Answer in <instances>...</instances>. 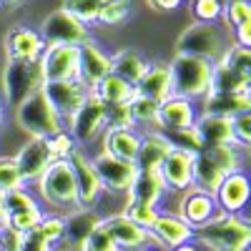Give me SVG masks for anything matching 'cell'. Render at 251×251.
I'll return each mask as SVG.
<instances>
[{
    "mask_svg": "<svg viewBox=\"0 0 251 251\" xmlns=\"http://www.w3.org/2000/svg\"><path fill=\"white\" fill-rule=\"evenodd\" d=\"M169 194L166 186L158 176V171H151V174H136L131 188H128V201H138V203H149V206H161L163 196Z\"/></svg>",
    "mask_w": 251,
    "mask_h": 251,
    "instance_id": "29",
    "label": "cell"
},
{
    "mask_svg": "<svg viewBox=\"0 0 251 251\" xmlns=\"http://www.w3.org/2000/svg\"><path fill=\"white\" fill-rule=\"evenodd\" d=\"M43 216H46V208L40 203H35V206L25 208V211L0 221V228H13V231H18V234H28V231H33V228H38V224H40Z\"/></svg>",
    "mask_w": 251,
    "mask_h": 251,
    "instance_id": "38",
    "label": "cell"
},
{
    "mask_svg": "<svg viewBox=\"0 0 251 251\" xmlns=\"http://www.w3.org/2000/svg\"><path fill=\"white\" fill-rule=\"evenodd\" d=\"M174 55H191L208 63H216L226 50V38L219 23H188L174 43Z\"/></svg>",
    "mask_w": 251,
    "mask_h": 251,
    "instance_id": "4",
    "label": "cell"
},
{
    "mask_svg": "<svg viewBox=\"0 0 251 251\" xmlns=\"http://www.w3.org/2000/svg\"><path fill=\"white\" fill-rule=\"evenodd\" d=\"M158 136L166 141L171 151H181V153H188V156H196L203 151V143L196 133V128H156Z\"/></svg>",
    "mask_w": 251,
    "mask_h": 251,
    "instance_id": "32",
    "label": "cell"
},
{
    "mask_svg": "<svg viewBox=\"0 0 251 251\" xmlns=\"http://www.w3.org/2000/svg\"><path fill=\"white\" fill-rule=\"evenodd\" d=\"M35 203H40V201L35 199V194L30 191L28 186L25 188H15V191H5L3 194V216H0V221H5V219H10V216H15L20 211H25V208H30Z\"/></svg>",
    "mask_w": 251,
    "mask_h": 251,
    "instance_id": "37",
    "label": "cell"
},
{
    "mask_svg": "<svg viewBox=\"0 0 251 251\" xmlns=\"http://www.w3.org/2000/svg\"><path fill=\"white\" fill-rule=\"evenodd\" d=\"M38 33H40V38H43L46 48L48 46H75L78 48V46L88 43V40L93 38L88 25H83L78 18H73L71 13H66L63 8L50 10L43 18Z\"/></svg>",
    "mask_w": 251,
    "mask_h": 251,
    "instance_id": "8",
    "label": "cell"
},
{
    "mask_svg": "<svg viewBox=\"0 0 251 251\" xmlns=\"http://www.w3.org/2000/svg\"><path fill=\"white\" fill-rule=\"evenodd\" d=\"M231 133H234V146L246 151L251 146V111L231 118Z\"/></svg>",
    "mask_w": 251,
    "mask_h": 251,
    "instance_id": "47",
    "label": "cell"
},
{
    "mask_svg": "<svg viewBox=\"0 0 251 251\" xmlns=\"http://www.w3.org/2000/svg\"><path fill=\"white\" fill-rule=\"evenodd\" d=\"M199 103L186 100L178 96H169L158 103L156 128H191L199 118Z\"/></svg>",
    "mask_w": 251,
    "mask_h": 251,
    "instance_id": "19",
    "label": "cell"
},
{
    "mask_svg": "<svg viewBox=\"0 0 251 251\" xmlns=\"http://www.w3.org/2000/svg\"><path fill=\"white\" fill-rule=\"evenodd\" d=\"M38 234L43 236L53 249L60 246L63 244V236H66V216H63V214H48L46 211V216L40 219V224H38Z\"/></svg>",
    "mask_w": 251,
    "mask_h": 251,
    "instance_id": "43",
    "label": "cell"
},
{
    "mask_svg": "<svg viewBox=\"0 0 251 251\" xmlns=\"http://www.w3.org/2000/svg\"><path fill=\"white\" fill-rule=\"evenodd\" d=\"M48 143H50V151H53L55 161H68V156H71L73 149H75V143H73V138L68 136V131L55 133L53 138H48Z\"/></svg>",
    "mask_w": 251,
    "mask_h": 251,
    "instance_id": "49",
    "label": "cell"
},
{
    "mask_svg": "<svg viewBox=\"0 0 251 251\" xmlns=\"http://www.w3.org/2000/svg\"><path fill=\"white\" fill-rule=\"evenodd\" d=\"M219 66L234 71V73H241V75H249L251 78V48H241V46H226L224 55L216 60Z\"/></svg>",
    "mask_w": 251,
    "mask_h": 251,
    "instance_id": "40",
    "label": "cell"
},
{
    "mask_svg": "<svg viewBox=\"0 0 251 251\" xmlns=\"http://www.w3.org/2000/svg\"><path fill=\"white\" fill-rule=\"evenodd\" d=\"M43 80H78V48L75 46H48L40 55Z\"/></svg>",
    "mask_w": 251,
    "mask_h": 251,
    "instance_id": "13",
    "label": "cell"
},
{
    "mask_svg": "<svg viewBox=\"0 0 251 251\" xmlns=\"http://www.w3.org/2000/svg\"><path fill=\"white\" fill-rule=\"evenodd\" d=\"M0 216H3V191H0Z\"/></svg>",
    "mask_w": 251,
    "mask_h": 251,
    "instance_id": "58",
    "label": "cell"
},
{
    "mask_svg": "<svg viewBox=\"0 0 251 251\" xmlns=\"http://www.w3.org/2000/svg\"><path fill=\"white\" fill-rule=\"evenodd\" d=\"M66 131L73 138L75 146L80 149H88L91 143H96L103 133H106V106L93 96L88 93L86 103L66 121Z\"/></svg>",
    "mask_w": 251,
    "mask_h": 251,
    "instance_id": "7",
    "label": "cell"
},
{
    "mask_svg": "<svg viewBox=\"0 0 251 251\" xmlns=\"http://www.w3.org/2000/svg\"><path fill=\"white\" fill-rule=\"evenodd\" d=\"M78 251H121L118 246H116V241L111 239V234L103 228V224L96 228V231L80 244V249Z\"/></svg>",
    "mask_w": 251,
    "mask_h": 251,
    "instance_id": "48",
    "label": "cell"
},
{
    "mask_svg": "<svg viewBox=\"0 0 251 251\" xmlns=\"http://www.w3.org/2000/svg\"><path fill=\"white\" fill-rule=\"evenodd\" d=\"M3 123H5V100L0 96V128H3Z\"/></svg>",
    "mask_w": 251,
    "mask_h": 251,
    "instance_id": "56",
    "label": "cell"
},
{
    "mask_svg": "<svg viewBox=\"0 0 251 251\" xmlns=\"http://www.w3.org/2000/svg\"><path fill=\"white\" fill-rule=\"evenodd\" d=\"M201 113L211 116H224V118H236L241 113L251 111V96H239V93H216L211 91L199 100Z\"/></svg>",
    "mask_w": 251,
    "mask_h": 251,
    "instance_id": "24",
    "label": "cell"
},
{
    "mask_svg": "<svg viewBox=\"0 0 251 251\" xmlns=\"http://www.w3.org/2000/svg\"><path fill=\"white\" fill-rule=\"evenodd\" d=\"M35 199H40V206H50L58 211L71 214L73 208H78V199H75V183H73V174L68 161H53L46 174L40 176L35 183Z\"/></svg>",
    "mask_w": 251,
    "mask_h": 251,
    "instance_id": "3",
    "label": "cell"
},
{
    "mask_svg": "<svg viewBox=\"0 0 251 251\" xmlns=\"http://www.w3.org/2000/svg\"><path fill=\"white\" fill-rule=\"evenodd\" d=\"M103 228L111 234V239L121 251H143L151 246V234L138 224H133L131 219H126L123 214L103 216Z\"/></svg>",
    "mask_w": 251,
    "mask_h": 251,
    "instance_id": "17",
    "label": "cell"
},
{
    "mask_svg": "<svg viewBox=\"0 0 251 251\" xmlns=\"http://www.w3.org/2000/svg\"><path fill=\"white\" fill-rule=\"evenodd\" d=\"M216 214V203H214V196H208L203 191H196V188H188V191L181 194V201H178V208H176V216L181 221H186L188 226L196 228L203 226L206 221H211V216Z\"/></svg>",
    "mask_w": 251,
    "mask_h": 251,
    "instance_id": "22",
    "label": "cell"
},
{
    "mask_svg": "<svg viewBox=\"0 0 251 251\" xmlns=\"http://www.w3.org/2000/svg\"><path fill=\"white\" fill-rule=\"evenodd\" d=\"M63 216H66V236H63V246L75 249V251L103 224V216L96 211V208H73L71 214H63Z\"/></svg>",
    "mask_w": 251,
    "mask_h": 251,
    "instance_id": "23",
    "label": "cell"
},
{
    "mask_svg": "<svg viewBox=\"0 0 251 251\" xmlns=\"http://www.w3.org/2000/svg\"><path fill=\"white\" fill-rule=\"evenodd\" d=\"M3 50H5V60H25V63H35L40 60L46 50V43L40 38L38 28L30 25H15L8 30L5 40H3Z\"/></svg>",
    "mask_w": 251,
    "mask_h": 251,
    "instance_id": "14",
    "label": "cell"
},
{
    "mask_svg": "<svg viewBox=\"0 0 251 251\" xmlns=\"http://www.w3.org/2000/svg\"><path fill=\"white\" fill-rule=\"evenodd\" d=\"M100 138H103V151H106L108 156L133 163L136 153L141 149L143 131H138V128H116V131H106Z\"/></svg>",
    "mask_w": 251,
    "mask_h": 251,
    "instance_id": "25",
    "label": "cell"
},
{
    "mask_svg": "<svg viewBox=\"0 0 251 251\" xmlns=\"http://www.w3.org/2000/svg\"><path fill=\"white\" fill-rule=\"evenodd\" d=\"M0 251H3V236H0Z\"/></svg>",
    "mask_w": 251,
    "mask_h": 251,
    "instance_id": "59",
    "label": "cell"
},
{
    "mask_svg": "<svg viewBox=\"0 0 251 251\" xmlns=\"http://www.w3.org/2000/svg\"><path fill=\"white\" fill-rule=\"evenodd\" d=\"M153 10H158V13H174V10H178L186 0H146Z\"/></svg>",
    "mask_w": 251,
    "mask_h": 251,
    "instance_id": "52",
    "label": "cell"
},
{
    "mask_svg": "<svg viewBox=\"0 0 251 251\" xmlns=\"http://www.w3.org/2000/svg\"><path fill=\"white\" fill-rule=\"evenodd\" d=\"M171 68V93L186 100L199 103L203 96L211 91V75L214 63L191 58V55H174L169 60Z\"/></svg>",
    "mask_w": 251,
    "mask_h": 251,
    "instance_id": "2",
    "label": "cell"
},
{
    "mask_svg": "<svg viewBox=\"0 0 251 251\" xmlns=\"http://www.w3.org/2000/svg\"><path fill=\"white\" fill-rule=\"evenodd\" d=\"M149 68V58H146L138 48H121L111 55V73L123 78L126 83H131L136 88V83Z\"/></svg>",
    "mask_w": 251,
    "mask_h": 251,
    "instance_id": "27",
    "label": "cell"
},
{
    "mask_svg": "<svg viewBox=\"0 0 251 251\" xmlns=\"http://www.w3.org/2000/svg\"><path fill=\"white\" fill-rule=\"evenodd\" d=\"M194 128L203 143V149L211 146H234V133H231V118L224 116H211V113H199Z\"/></svg>",
    "mask_w": 251,
    "mask_h": 251,
    "instance_id": "26",
    "label": "cell"
},
{
    "mask_svg": "<svg viewBox=\"0 0 251 251\" xmlns=\"http://www.w3.org/2000/svg\"><path fill=\"white\" fill-rule=\"evenodd\" d=\"M13 158H15V166H18L20 176H23V183H25V186L35 183L40 176L46 174L48 166L55 161L48 138H28V141L18 149V153H15Z\"/></svg>",
    "mask_w": 251,
    "mask_h": 251,
    "instance_id": "12",
    "label": "cell"
},
{
    "mask_svg": "<svg viewBox=\"0 0 251 251\" xmlns=\"http://www.w3.org/2000/svg\"><path fill=\"white\" fill-rule=\"evenodd\" d=\"M18 251H55L43 236L38 234V228H33V231L23 234V239H20V246Z\"/></svg>",
    "mask_w": 251,
    "mask_h": 251,
    "instance_id": "50",
    "label": "cell"
},
{
    "mask_svg": "<svg viewBox=\"0 0 251 251\" xmlns=\"http://www.w3.org/2000/svg\"><path fill=\"white\" fill-rule=\"evenodd\" d=\"M103 106H121V103H131V98L136 96V88L131 86V83H126L123 78L108 73L106 78H100L93 91H91Z\"/></svg>",
    "mask_w": 251,
    "mask_h": 251,
    "instance_id": "31",
    "label": "cell"
},
{
    "mask_svg": "<svg viewBox=\"0 0 251 251\" xmlns=\"http://www.w3.org/2000/svg\"><path fill=\"white\" fill-rule=\"evenodd\" d=\"M15 123L18 128L28 133L30 138H53L55 133L66 131V123L58 118V113L50 108L43 91L33 93L28 100L15 106Z\"/></svg>",
    "mask_w": 251,
    "mask_h": 251,
    "instance_id": "5",
    "label": "cell"
},
{
    "mask_svg": "<svg viewBox=\"0 0 251 251\" xmlns=\"http://www.w3.org/2000/svg\"><path fill=\"white\" fill-rule=\"evenodd\" d=\"M136 96H143L153 103L166 100L171 93V68L169 60H149V68L136 83Z\"/></svg>",
    "mask_w": 251,
    "mask_h": 251,
    "instance_id": "21",
    "label": "cell"
},
{
    "mask_svg": "<svg viewBox=\"0 0 251 251\" xmlns=\"http://www.w3.org/2000/svg\"><path fill=\"white\" fill-rule=\"evenodd\" d=\"M249 196H251L249 174L246 171H236V174L224 176L221 186L216 188V194H214V203L224 214H244L246 203H249Z\"/></svg>",
    "mask_w": 251,
    "mask_h": 251,
    "instance_id": "15",
    "label": "cell"
},
{
    "mask_svg": "<svg viewBox=\"0 0 251 251\" xmlns=\"http://www.w3.org/2000/svg\"><path fill=\"white\" fill-rule=\"evenodd\" d=\"M68 166L73 174V183H75V199H78V208H96L100 196H103V186L98 181V174L93 169V156L88 149L75 146L73 153L68 156Z\"/></svg>",
    "mask_w": 251,
    "mask_h": 251,
    "instance_id": "9",
    "label": "cell"
},
{
    "mask_svg": "<svg viewBox=\"0 0 251 251\" xmlns=\"http://www.w3.org/2000/svg\"><path fill=\"white\" fill-rule=\"evenodd\" d=\"M0 236H3V251H18L20 239H23V234L13 231V228H0Z\"/></svg>",
    "mask_w": 251,
    "mask_h": 251,
    "instance_id": "51",
    "label": "cell"
},
{
    "mask_svg": "<svg viewBox=\"0 0 251 251\" xmlns=\"http://www.w3.org/2000/svg\"><path fill=\"white\" fill-rule=\"evenodd\" d=\"M231 35H234V40H231L234 46H241V48H251V23H246V25L236 28V30H234Z\"/></svg>",
    "mask_w": 251,
    "mask_h": 251,
    "instance_id": "53",
    "label": "cell"
},
{
    "mask_svg": "<svg viewBox=\"0 0 251 251\" xmlns=\"http://www.w3.org/2000/svg\"><path fill=\"white\" fill-rule=\"evenodd\" d=\"M93 169H96L98 181L103 186V194H128V188L138 174L133 163L113 158L106 151L93 156Z\"/></svg>",
    "mask_w": 251,
    "mask_h": 251,
    "instance_id": "10",
    "label": "cell"
},
{
    "mask_svg": "<svg viewBox=\"0 0 251 251\" xmlns=\"http://www.w3.org/2000/svg\"><path fill=\"white\" fill-rule=\"evenodd\" d=\"M23 0H0V8H18Z\"/></svg>",
    "mask_w": 251,
    "mask_h": 251,
    "instance_id": "55",
    "label": "cell"
},
{
    "mask_svg": "<svg viewBox=\"0 0 251 251\" xmlns=\"http://www.w3.org/2000/svg\"><path fill=\"white\" fill-rule=\"evenodd\" d=\"M116 128H136L128 103H121V106H106V131H116Z\"/></svg>",
    "mask_w": 251,
    "mask_h": 251,
    "instance_id": "46",
    "label": "cell"
},
{
    "mask_svg": "<svg viewBox=\"0 0 251 251\" xmlns=\"http://www.w3.org/2000/svg\"><path fill=\"white\" fill-rule=\"evenodd\" d=\"M131 13H133V0H108L98 13V23L108 28H118L131 18Z\"/></svg>",
    "mask_w": 251,
    "mask_h": 251,
    "instance_id": "39",
    "label": "cell"
},
{
    "mask_svg": "<svg viewBox=\"0 0 251 251\" xmlns=\"http://www.w3.org/2000/svg\"><path fill=\"white\" fill-rule=\"evenodd\" d=\"M191 171H194V156L181 153V151H169L158 169V176L171 194H183L191 188Z\"/></svg>",
    "mask_w": 251,
    "mask_h": 251,
    "instance_id": "20",
    "label": "cell"
},
{
    "mask_svg": "<svg viewBox=\"0 0 251 251\" xmlns=\"http://www.w3.org/2000/svg\"><path fill=\"white\" fill-rule=\"evenodd\" d=\"M108 0H63V10L66 13H71L73 18H78L83 25H96L98 23V13H100V8L106 5Z\"/></svg>",
    "mask_w": 251,
    "mask_h": 251,
    "instance_id": "35",
    "label": "cell"
},
{
    "mask_svg": "<svg viewBox=\"0 0 251 251\" xmlns=\"http://www.w3.org/2000/svg\"><path fill=\"white\" fill-rule=\"evenodd\" d=\"M171 251H203L196 241H188V244H181V246H176V249H171Z\"/></svg>",
    "mask_w": 251,
    "mask_h": 251,
    "instance_id": "54",
    "label": "cell"
},
{
    "mask_svg": "<svg viewBox=\"0 0 251 251\" xmlns=\"http://www.w3.org/2000/svg\"><path fill=\"white\" fill-rule=\"evenodd\" d=\"M203 151L226 176L244 171V151L236 149V146H211V149H203Z\"/></svg>",
    "mask_w": 251,
    "mask_h": 251,
    "instance_id": "34",
    "label": "cell"
},
{
    "mask_svg": "<svg viewBox=\"0 0 251 251\" xmlns=\"http://www.w3.org/2000/svg\"><path fill=\"white\" fill-rule=\"evenodd\" d=\"M191 13L196 23H219L221 20V0H191Z\"/></svg>",
    "mask_w": 251,
    "mask_h": 251,
    "instance_id": "45",
    "label": "cell"
},
{
    "mask_svg": "<svg viewBox=\"0 0 251 251\" xmlns=\"http://www.w3.org/2000/svg\"><path fill=\"white\" fill-rule=\"evenodd\" d=\"M15 188H25L23 176H20L15 158L13 156H0V191H15Z\"/></svg>",
    "mask_w": 251,
    "mask_h": 251,
    "instance_id": "44",
    "label": "cell"
},
{
    "mask_svg": "<svg viewBox=\"0 0 251 251\" xmlns=\"http://www.w3.org/2000/svg\"><path fill=\"white\" fill-rule=\"evenodd\" d=\"M40 91H43V96L50 103V108L58 113V118L63 123L86 103V98L91 93L80 80H50V83H43Z\"/></svg>",
    "mask_w": 251,
    "mask_h": 251,
    "instance_id": "11",
    "label": "cell"
},
{
    "mask_svg": "<svg viewBox=\"0 0 251 251\" xmlns=\"http://www.w3.org/2000/svg\"><path fill=\"white\" fill-rule=\"evenodd\" d=\"M121 214L149 231V228L153 226V221L158 219V214H161V206H149V203H138V201H126V206H123Z\"/></svg>",
    "mask_w": 251,
    "mask_h": 251,
    "instance_id": "42",
    "label": "cell"
},
{
    "mask_svg": "<svg viewBox=\"0 0 251 251\" xmlns=\"http://www.w3.org/2000/svg\"><path fill=\"white\" fill-rule=\"evenodd\" d=\"M224 171L219 169V166L206 156V151L196 153L194 156V171H191V188H196V191H203L208 196L216 194V188L221 186L224 181Z\"/></svg>",
    "mask_w": 251,
    "mask_h": 251,
    "instance_id": "30",
    "label": "cell"
},
{
    "mask_svg": "<svg viewBox=\"0 0 251 251\" xmlns=\"http://www.w3.org/2000/svg\"><path fill=\"white\" fill-rule=\"evenodd\" d=\"M171 149L166 146V141L158 136V131H143V138H141V149L136 153V171L141 174H151V171H158L161 163L166 158Z\"/></svg>",
    "mask_w": 251,
    "mask_h": 251,
    "instance_id": "28",
    "label": "cell"
},
{
    "mask_svg": "<svg viewBox=\"0 0 251 251\" xmlns=\"http://www.w3.org/2000/svg\"><path fill=\"white\" fill-rule=\"evenodd\" d=\"M221 20L228 30H236L251 23V3L249 0H224L221 3Z\"/></svg>",
    "mask_w": 251,
    "mask_h": 251,
    "instance_id": "36",
    "label": "cell"
},
{
    "mask_svg": "<svg viewBox=\"0 0 251 251\" xmlns=\"http://www.w3.org/2000/svg\"><path fill=\"white\" fill-rule=\"evenodd\" d=\"M143 251H163V249H158V246H153V244H151L149 249H143Z\"/></svg>",
    "mask_w": 251,
    "mask_h": 251,
    "instance_id": "57",
    "label": "cell"
},
{
    "mask_svg": "<svg viewBox=\"0 0 251 251\" xmlns=\"http://www.w3.org/2000/svg\"><path fill=\"white\" fill-rule=\"evenodd\" d=\"M111 73V53L103 50L91 38L88 43L78 46V80L93 91V86Z\"/></svg>",
    "mask_w": 251,
    "mask_h": 251,
    "instance_id": "16",
    "label": "cell"
},
{
    "mask_svg": "<svg viewBox=\"0 0 251 251\" xmlns=\"http://www.w3.org/2000/svg\"><path fill=\"white\" fill-rule=\"evenodd\" d=\"M149 234H151V244L163 251H171L181 244L194 241V228L186 221H181L176 214H166V211L158 214V219L149 228Z\"/></svg>",
    "mask_w": 251,
    "mask_h": 251,
    "instance_id": "18",
    "label": "cell"
},
{
    "mask_svg": "<svg viewBox=\"0 0 251 251\" xmlns=\"http://www.w3.org/2000/svg\"><path fill=\"white\" fill-rule=\"evenodd\" d=\"M43 71L40 63H25V60H5L3 63V100L5 106H20L33 93L43 88Z\"/></svg>",
    "mask_w": 251,
    "mask_h": 251,
    "instance_id": "6",
    "label": "cell"
},
{
    "mask_svg": "<svg viewBox=\"0 0 251 251\" xmlns=\"http://www.w3.org/2000/svg\"><path fill=\"white\" fill-rule=\"evenodd\" d=\"M128 108H131V116H133V126L141 131L146 128V126H153L156 128V113H158V103L149 100V98H143V96H133L131 103H128Z\"/></svg>",
    "mask_w": 251,
    "mask_h": 251,
    "instance_id": "41",
    "label": "cell"
},
{
    "mask_svg": "<svg viewBox=\"0 0 251 251\" xmlns=\"http://www.w3.org/2000/svg\"><path fill=\"white\" fill-rule=\"evenodd\" d=\"M211 91L216 93H239V96H251V78L234 73L219 63H214V75H211ZM208 91V93H211Z\"/></svg>",
    "mask_w": 251,
    "mask_h": 251,
    "instance_id": "33",
    "label": "cell"
},
{
    "mask_svg": "<svg viewBox=\"0 0 251 251\" xmlns=\"http://www.w3.org/2000/svg\"><path fill=\"white\" fill-rule=\"evenodd\" d=\"M194 241L208 251H249L251 224L244 214H224L216 208L211 221L194 231Z\"/></svg>",
    "mask_w": 251,
    "mask_h": 251,
    "instance_id": "1",
    "label": "cell"
}]
</instances>
